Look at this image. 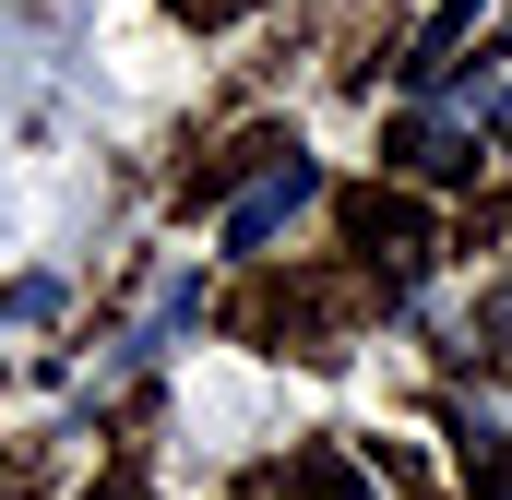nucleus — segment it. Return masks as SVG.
I'll return each mask as SVG.
<instances>
[{"mask_svg": "<svg viewBox=\"0 0 512 500\" xmlns=\"http://www.w3.org/2000/svg\"><path fill=\"white\" fill-rule=\"evenodd\" d=\"M310 191H322V167H310V155H286V167L262 179L251 203H227V250H262L286 215H310Z\"/></svg>", "mask_w": 512, "mask_h": 500, "instance_id": "1", "label": "nucleus"}, {"mask_svg": "<svg viewBox=\"0 0 512 500\" xmlns=\"http://www.w3.org/2000/svg\"><path fill=\"white\" fill-rule=\"evenodd\" d=\"M477 12H489V0H441V12H429V36H417V60H405V72H417V84H429V72H441V48H453V36H465V24H477Z\"/></svg>", "mask_w": 512, "mask_h": 500, "instance_id": "2", "label": "nucleus"}, {"mask_svg": "<svg viewBox=\"0 0 512 500\" xmlns=\"http://www.w3.org/2000/svg\"><path fill=\"white\" fill-rule=\"evenodd\" d=\"M477 120H489V131H501V143H512V84H501V96H489V108H477Z\"/></svg>", "mask_w": 512, "mask_h": 500, "instance_id": "3", "label": "nucleus"}]
</instances>
